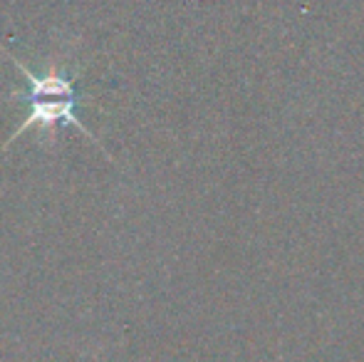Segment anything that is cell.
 <instances>
[{
    "label": "cell",
    "instance_id": "obj_1",
    "mask_svg": "<svg viewBox=\"0 0 364 362\" xmlns=\"http://www.w3.org/2000/svg\"><path fill=\"white\" fill-rule=\"evenodd\" d=\"M28 105H30L28 117H25L23 124L13 132L10 142H13L15 137L23 134V132L33 129V127H35V129H50V127H55V124L75 127V129H80L85 137H90L92 142H97V137L92 134V132L80 122V117H77V95H70V97H38V100H28ZM10 142H8V144H10ZM8 144H5V147H8Z\"/></svg>",
    "mask_w": 364,
    "mask_h": 362
}]
</instances>
